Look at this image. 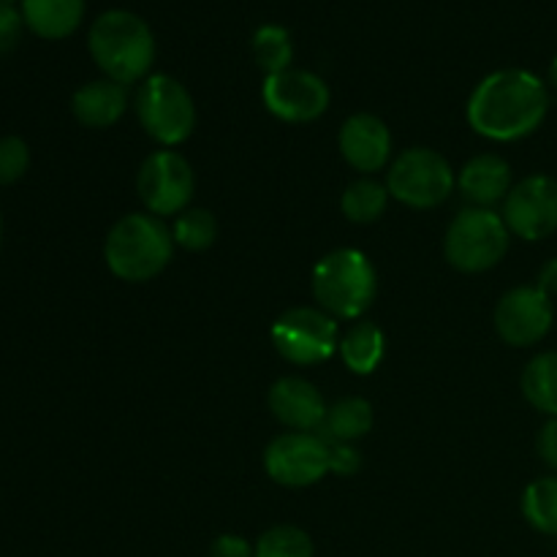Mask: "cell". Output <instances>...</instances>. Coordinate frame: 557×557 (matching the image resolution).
Returning <instances> with one entry per match:
<instances>
[{
  "instance_id": "4316f807",
  "label": "cell",
  "mask_w": 557,
  "mask_h": 557,
  "mask_svg": "<svg viewBox=\"0 0 557 557\" xmlns=\"http://www.w3.org/2000/svg\"><path fill=\"white\" fill-rule=\"evenodd\" d=\"M27 166H30V147L25 145V139L3 136L0 139V188L25 177Z\"/></svg>"
},
{
  "instance_id": "3957f363",
  "label": "cell",
  "mask_w": 557,
  "mask_h": 557,
  "mask_svg": "<svg viewBox=\"0 0 557 557\" xmlns=\"http://www.w3.org/2000/svg\"><path fill=\"white\" fill-rule=\"evenodd\" d=\"M174 253L172 228L150 212L123 215L107 234L103 256L114 277L145 283L161 275Z\"/></svg>"
},
{
  "instance_id": "8fae6325",
  "label": "cell",
  "mask_w": 557,
  "mask_h": 557,
  "mask_svg": "<svg viewBox=\"0 0 557 557\" xmlns=\"http://www.w3.org/2000/svg\"><path fill=\"white\" fill-rule=\"evenodd\" d=\"M504 221L511 234L539 243L557 232V180L531 174L520 180L504 199Z\"/></svg>"
},
{
  "instance_id": "1f68e13d",
  "label": "cell",
  "mask_w": 557,
  "mask_h": 557,
  "mask_svg": "<svg viewBox=\"0 0 557 557\" xmlns=\"http://www.w3.org/2000/svg\"><path fill=\"white\" fill-rule=\"evenodd\" d=\"M536 288H542V292L547 294L549 299L557 297V259H549L547 264L542 267V272H539V281H536Z\"/></svg>"
},
{
  "instance_id": "7a4b0ae2",
  "label": "cell",
  "mask_w": 557,
  "mask_h": 557,
  "mask_svg": "<svg viewBox=\"0 0 557 557\" xmlns=\"http://www.w3.org/2000/svg\"><path fill=\"white\" fill-rule=\"evenodd\" d=\"M87 47L103 76L125 87L145 82L156 63V36L150 25L131 11H107L98 16L87 33Z\"/></svg>"
},
{
  "instance_id": "5b68a950",
  "label": "cell",
  "mask_w": 557,
  "mask_h": 557,
  "mask_svg": "<svg viewBox=\"0 0 557 557\" xmlns=\"http://www.w3.org/2000/svg\"><path fill=\"white\" fill-rule=\"evenodd\" d=\"M511 232L504 215L484 207H468L455 221L444 239V253L455 270L476 275V272L493 270L500 264L509 250Z\"/></svg>"
},
{
  "instance_id": "30bf717a",
  "label": "cell",
  "mask_w": 557,
  "mask_h": 557,
  "mask_svg": "<svg viewBox=\"0 0 557 557\" xmlns=\"http://www.w3.org/2000/svg\"><path fill=\"white\" fill-rule=\"evenodd\" d=\"M264 471L281 487H310L330 473V441L315 433H283L267 446Z\"/></svg>"
},
{
  "instance_id": "5bb4252c",
  "label": "cell",
  "mask_w": 557,
  "mask_h": 557,
  "mask_svg": "<svg viewBox=\"0 0 557 557\" xmlns=\"http://www.w3.org/2000/svg\"><path fill=\"white\" fill-rule=\"evenodd\" d=\"M337 147H341V156L346 158L348 166L362 174H373L389 166L392 134L384 120L359 112L341 125Z\"/></svg>"
},
{
  "instance_id": "603a6c76",
  "label": "cell",
  "mask_w": 557,
  "mask_h": 557,
  "mask_svg": "<svg viewBox=\"0 0 557 557\" xmlns=\"http://www.w3.org/2000/svg\"><path fill=\"white\" fill-rule=\"evenodd\" d=\"M522 515L539 533L557 536V476H544L528 484L522 493Z\"/></svg>"
},
{
  "instance_id": "83f0119b",
  "label": "cell",
  "mask_w": 557,
  "mask_h": 557,
  "mask_svg": "<svg viewBox=\"0 0 557 557\" xmlns=\"http://www.w3.org/2000/svg\"><path fill=\"white\" fill-rule=\"evenodd\" d=\"M22 27H25L22 11L9 3H0V58L14 52V47L22 38Z\"/></svg>"
},
{
  "instance_id": "4dcf8cb0",
  "label": "cell",
  "mask_w": 557,
  "mask_h": 557,
  "mask_svg": "<svg viewBox=\"0 0 557 557\" xmlns=\"http://www.w3.org/2000/svg\"><path fill=\"white\" fill-rule=\"evenodd\" d=\"M536 451L539 457H542L544 466L557 471V419H549V422L539 430Z\"/></svg>"
},
{
  "instance_id": "ffe728a7",
  "label": "cell",
  "mask_w": 557,
  "mask_h": 557,
  "mask_svg": "<svg viewBox=\"0 0 557 557\" xmlns=\"http://www.w3.org/2000/svg\"><path fill=\"white\" fill-rule=\"evenodd\" d=\"M373 430V406L364 397H346L326 411L321 433L335 444H354Z\"/></svg>"
},
{
  "instance_id": "484cf974",
  "label": "cell",
  "mask_w": 557,
  "mask_h": 557,
  "mask_svg": "<svg viewBox=\"0 0 557 557\" xmlns=\"http://www.w3.org/2000/svg\"><path fill=\"white\" fill-rule=\"evenodd\" d=\"M253 557H313V542L297 525H275L253 544Z\"/></svg>"
},
{
  "instance_id": "d6986e66",
  "label": "cell",
  "mask_w": 557,
  "mask_h": 557,
  "mask_svg": "<svg viewBox=\"0 0 557 557\" xmlns=\"http://www.w3.org/2000/svg\"><path fill=\"white\" fill-rule=\"evenodd\" d=\"M337 351H341L343 362L351 373L357 375H370L379 370L381 359L386 354V337L381 332L379 324L373 321H357L346 335L337 343Z\"/></svg>"
},
{
  "instance_id": "8992f818",
  "label": "cell",
  "mask_w": 557,
  "mask_h": 557,
  "mask_svg": "<svg viewBox=\"0 0 557 557\" xmlns=\"http://www.w3.org/2000/svg\"><path fill=\"white\" fill-rule=\"evenodd\" d=\"M136 114L145 134L166 150L188 141L196 128V107L188 87L166 74H152L141 82Z\"/></svg>"
},
{
  "instance_id": "cb8c5ba5",
  "label": "cell",
  "mask_w": 557,
  "mask_h": 557,
  "mask_svg": "<svg viewBox=\"0 0 557 557\" xmlns=\"http://www.w3.org/2000/svg\"><path fill=\"white\" fill-rule=\"evenodd\" d=\"M253 58L267 76L292 69L294 41L292 36H288L286 27L261 25L259 30L253 33Z\"/></svg>"
},
{
  "instance_id": "7402d4cb",
  "label": "cell",
  "mask_w": 557,
  "mask_h": 557,
  "mask_svg": "<svg viewBox=\"0 0 557 557\" xmlns=\"http://www.w3.org/2000/svg\"><path fill=\"white\" fill-rule=\"evenodd\" d=\"M389 205V188L379 180L362 177L346 188L341 199L343 215L351 223H375Z\"/></svg>"
},
{
  "instance_id": "e0dca14e",
  "label": "cell",
  "mask_w": 557,
  "mask_h": 557,
  "mask_svg": "<svg viewBox=\"0 0 557 557\" xmlns=\"http://www.w3.org/2000/svg\"><path fill=\"white\" fill-rule=\"evenodd\" d=\"M128 109V87L114 79H96L82 85L71 98V112L85 128H112Z\"/></svg>"
},
{
  "instance_id": "2e32d148",
  "label": "cell",
  "mask_w": 557,
  "mask_h": 557,
  "mask_svg": "<svg viewBox=\"0 0 557 557\" xmlns=\"http://www.w3.org/2000/svg\"><path fill=\"white\" fill-rule=\"evenodd\" d=\"M457 188L471 201V207H484L493 210L498 201L509 196L511 185V166L495 152H484V156L471 158L466 166L457 174Z\"/></svg>"
},
{
  "instance_id": "44dd1931",
  "label": "cell",
  "mask_w": 557,
  "mask_h": 557,
  "mask_svg": "<svg viewBox=\"0 0 557 557\" xmlns=\"http://www.w3.org/2000/svg\"><path fill=\"white\" fill-rule=\"evenodd\" d=\"M522 395L544 417L557 419V351H544L522 373Z\"/></svg>"
},
{
  "instance_id": "d6a6232c",
  "label": "cell",
  "mask_w": 557,
  "mask_h": 557,
  "mask_svg": "<svg viewBox=\"0 0 557 557\" xmlns=\"http://www.w3.org/2000/svg\"><path fill=\"white\" fill-rule=\"evenodd\" d=\"M549 82L557 87V58L553 60V65H549Z\"/></svg>"
},
{
  "instance_id": "f1b7e54d",
  "label": "cell",
  "mask_w": 557,
  "mask_h": 557,
  "mask_svg": "<svg viewBox=\"0 0 557 557\" xmlns=\"http://www.w3.org/2000/svg\"><path fill=\"white\" fill-rule=\"evenodd\" d=\"M362 468V455L354 444H335L330 441V473L337 476H354Z\"/></svg>"
},
{
  "instance_id": "e575fe53",
  "label": "cell",
  "mask_w": 557,
  "mask_h": 557,
  "mask_svg": "<svg viewBox=\"0 0 557 557\" xmlns=\"http://www.w3.org/2000/svg\"><path fill=\"white\" fill-rule=\"evenodd\" d=\"M0 3H9V5H14V0H0Z\"/></svg>"
},
{
  "instance_id": "d4e9b609",
  "label": "cell",
  "mask_w": 557,
  "mask_h": 557,
  "mask_svg": "<svg viewBox=\"0 0 557 557\" xmlns=\"http://www.w3.org/2000/svg\"><path fill=\"white\" fill-rule=\"evenodd\" d=\"M174 245L190 250V253H201L210 248L218 237V221L210 210L205 207H188L180 212L172 223Z\"/></svg>"
},
{
  "instance_id": "ba28073f",
  "label": "cell",
  "mask_w": 557,
  "mask_h": 557,
  "mask_svg": "<svg viewBox=\"0 0 557 557\" xmlns=\"http://www.w3.org/2000/svg\"><path fill=\"white\" fill-rule=\"evenodd\" d=\"M341 326L321 308H292L272 324V346L292 364H319L337 351Z\"/></svg>"
},
{
  "instance_id": "6da1fadb",
  "label": "cell",
  "mask_w": 557,
  "mask_h": 557,
  "mask_svg": "<svg viewBox=\"0 0 557 557\" xmlns=\"http://www.w3.org/2000/svg\"><path fill=\"white\" fill-rule=\"evenodd\" d=\"M549 112L547 85L525 69H500L484 76L468 101V123L493 141L531 136Z\"/></svg>"
},
{
  "instance_id": "f546056e",
  "label": "cell",
  "mask_w": 557,
  "mask_h": 557,
  "mask_svg": "<svg viewBox=\"0 0 557 557\" xmlns=\"http://www.w3.org/2000/svg\"><path fill=\"white\" fill-rule=\"evenodd\" d=\"M210 557H253V547L250 542H245L243 536H234V533H223L212 542Z\"/></svg>"
},
{
  "instance_id": "4fadbf2b",
  "label": "cell",
  "mask_w": 557,
  "mask_h": 557,
  "mask_svg": "<svg viewBox=\"0 0 557 557\" xmlns=\"http://www.w3.org/2000/svg\"><path fill=\"white\" fill-rule=\"evenodd\" d=\"M555 324L553 299L536 286H517L495 308V330L506 346L528 348L542 343Z\"/></svg>"
},
{
  "instance_id": "7c38bea8",
  "label": "cell",
  "mask_w": 557,
  "mask_h": 557,
  "mask_svg": "<svg viewBox=\"0 0 557 557\" xmlns=\"http://www.w3.org/2000/svg\"><path fill=\"white\" fill-rule=\"evenodd\" d=\"M261 98L283 123H313L330 109V87L313 71L288 69L264 79Z\"/></svg>"
},
{
  "instance_id": "836d02e7",
  "label": "cell",
  "mask_w": 557,
  "mask_h": 557,
  "mask_svg": "<svg viewBox=\"0 0 557 557\" xmlns=\"http://www.w3.org/2000/svg\"><path fill=\"white\" fill-rule=\"evenodd\" d=\"M0 245H3V215H0Z\"/></svg>"
},
{
  "instance_id": "52a82bcc",
  "label": "cell",
  "mask_w": 557,
  "mask_h": 557,
  "mask_svg": "<svg viewBox=\"0 0 557 557\" xmlns=\"http://www.w3.org/2000/svg\"><path fill=\"white\" fill-rule=\"evenodd\" d=\"M455 169L430 147H411L392 161L386 188L392 199L413 210H433L455 190Z\"/></svg>"
},
{
  "instance_id": "ac0fdd59",
  "label": "cell",
  "mask_w": 557,
  "mask_h": 557,
  "mask_svg": "<svg viewBox=\"0 0 557 557\" xmlns=\"http://www.w3.org/2000/svg\"><path fill=\"white\" fill-rule=\"evenodd\" d=\"M25 27L47 41H60L79 30L85 20V0H22Z\"/></svg>"
},
{
  "instance_id": "9c48e42d",
  "label": "cell",
  "mask_w": 557,
  "mask_h": 557,
  "mask_svg": "<svg viewBox=\"0 0 557 557\" xmlns=\"http://www.w3.org/2000/svg\"><path fill=\"white\" fill-rule=\"evenodd\" d=\"M196 177L190 163L174 150H158L145 158L136 177L141 205L156 218L180 215L190 207L194 199Z\"/></svg>"
},
{
  "instance_id": "277c9868",
  "label": "cell",
  "mask_w": 557,
  "mask_h": 557,
  "mask_svg": "<svg viewBox=\"0 0 557 557\" xmlns=\"http://www.w3.org/2000/svg\"><path fill=\"white\" fill-rule=\"evenodd\" d=\"M379 294L375 267L362 250L341 248L313 267V297L332 319L359 321Z\"/></svg>"
},
{
  "instance_id": "9a60e30c",
  "label": "cell",
  "mask_w": 557,
  "mask_h": 557,
  "mask_svg": "<svg viewBox=\"0 0 557 557\" xmlns=\"http://www.w3.org/2000/svg\"><path fill=\"white\" fill-rule=\"evenodd\" d=\"M270 411L292 433H315L326 419L324 395L310 381L299 375H286L270 389Z\"/></svg>"
}]
</instances>
